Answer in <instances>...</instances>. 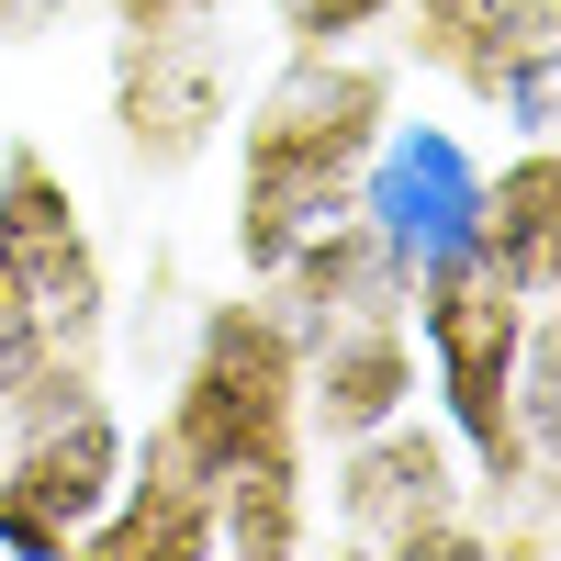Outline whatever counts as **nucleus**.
I'll return each instance as SVG.
<instances>
[{
	"mask_svg": "<svg viewBox=\"0 0 561 561\" xmlns=\"http://www.w3.org/2000/svg\"><path fill=\"white\" fill-rule=\"evenodd\" d=\"M169 472H192L214 505V550H293L304 539V348L270 304H214L192 370L147 438Z\"/></svg>",
	"mask_w": 561,
	"mask_h": 561,
	"instance_id": "f257e3e1",
	"label": "nucleus"
},
{
	"mask_svg": "<svg viewBox=\"0 0 561 561\" xmlns=\"http://www.w3.org/2000/svg\"><path fill=\"white\" fill-rule=\"evenodd\" d=\"M393 124V79L359 68L348 45H293V68L259 90L237 124V270L270 280L314 225H337L359 192L370 135Z\"/></svg>",
	"mask_w": 561,
	"mask_h": 561,
	"instance_id": "f03ea898",
	"label": "nucleus"
},
{
	"mask_svg": "<svg viewBox=\"0 0 561 561\" xmlns=\"http://www.w3.org/2000/svg\"><path fill=\"white\" fill-rule=\"evenodd\" d=\"M113 494H124V415L68 359L12 415V438H0V550L12 561H68Z\"/></svg>",
	"mask_w": 561,
	"mask_h": 561,
	"instance_id": "7ed1b4c3",
	"label": "nucleus"
},
{
	"mask_svg": "<svg viewBox=\"0 0 561 561\" xmlns=\"http://www.w3.org/2000/svg\"><path fill=\"white\" fill-rule=\"evenodd\" d=\"M415 337H427L438 370V404H449V438L483 483H528V449H517V348H528V293H505L483 259L427 270L415 280Z\"/></svg>",
	"mask_w": 561,
	"mask_h": 561,
	"instance_id": "20e7f679",
	"label": "nucleus"
},
{
	"mask_svg": "<svg viewBox=\"0 0 561 561\" xmlns=\"http://www.w3.org/2000/svg\"><path fill=\"white\" fill-rule=\"evenodd\" d=\"M0 280L23 293V314L45 325L57 359H90L113 325V280H102V248L68 203V180L45 158H0Z\"/></svg>",
	"mask_w": 561,
	"mask_h": 561,
	"instance_id": "39448f33",
	"label": "nucleus"
},
{
	"mask_svg": "<svg viewBox=\"0 0 561 561\" xmlns=\"http://www.w3.org/2000/svg\"><path fill=\"white\" fill-rule=\"evenodd\" d=\"M348 214L404 259V280H427V270L472 259V237H483V169H472V147H460L449 124H382L370 158H359Z\"/></svg>",
	"mask_w": 561,
	"mask_h": 561,
	"instance_id": "423d86ee",
	"label": "nucleus"
},
{
	"mask_svg": "<svg viewBox=\"0 0 561 561\" xmlns=\"http://www.w3.org/2000/svg\"><path fill=\"white\" fill-rule=\"evenodd\" d=\"M337 528L359 550H472L460 528V449L438 427H370L337 460Z\"/></svg>",
	"mask_w": 561,
	"mask_h": 561,
	"instance_id": "0eeeda50",
	"label": "nucleus"
},
{
	"mask_svg": "<svg viewBox=\"0 0 561 561\" xmlns=\"http://www.w3.org/2000/svg\"><path fill=\"white\" fill-rule=\"evenodd\" d=\"M113 102H124L135 158L180 169V158H203L214 124H225V57L192 23H135L124 34V68H113Z\"/></svg>",
	"mask_w": 561,
	"mask_h": 561,
	"instance_id": "6e6552de",
	"label": "nucleus"
},
{
	"mask_svg": "<svg viewBox=\"0 0 561 561\" xmlns=\"http://www.w3.org/2000/svg\"><path fill=\"white\" fill-rule=\"evenodd\" d=\"M404 393H415V337H404V314H370V325H337V337H304V427H314L325 449L393 427Z\"/></svg>",
	"mask_w": 561,
	"mask_h": 561,
	"instance_id": "1a4fd4ad",
	"label": "nucleus"
},
{
	"mask_svg": "<svg viewBox=\"0 0 561 561\" xmlns=\"http://www.w3.org/2000/svg\"><path fill=\"white\" fill-rule=\"evenodd\" d=\"M472 259L505 280V293H528V304L561 293V135H528V147L483 180V237H472Z\"/></svg>",
	"mask_w": 561,
	"mask_h": 561,
	"instance_id": "9d476101",
	"label": "nucleus"
},
{
	"mask_svg": "<svg viewBox=\"0 0 561 561\" xmlns=\"http://www.w3.org/2000/svg\"><path fill=\"white\" fill-rule=\"evenodd\" d=\"M539 34H561L550 0H415V45H427L438 68H460L472 90H494V68L528 57Z\"/></svg>",
	"mask_w": 561,
	"mask_h": 561,
	"instance_id": "9b49d317",
	"label": "nucleus"
},
{
	"mask_svg": "<svg viewBox=\"0 0 561 561\" xmlns=\"http://www.w3.org/2000/svg\"><path fill=\"white\" fill-rule=\"evenodd\" d=\"M517 449H528V472L561 460V314H528V348H517Z\"/></svg>",
	"mask_w": 561,
	"mask_h": 561,
	"instance_id": "f8f14e48",
	"label": "nucleus"
},
{
	"mask_svg": "<svg viewBox=\"0 0 561 561\" xmlns=\"http://www.w3.org/2000/svg\"><path fill=\"white\" fill-rule=\"evenodd\" d=\"M483 102H494L505 124H517V135H561V34H539L528 57H505Z\"/></svg>",
	"mask_w": 561,
	"mask_h": 561,
	"instance_id": "ddd939ff",
	"label": "nucleus"
},
{
	"mask_svg": "<svg viewBox=\"0 0 561 561\" xmlns=\"http://www.w3.org/2000/svg\"><path fill=\"white\" fill-rule=\"evenodd\" d=\"M57 370H68V359L45 348V325L23 314V293H12V280H0V415H23L45 382H57Z\"/></svg>",
	"mask_w": 561,
	"mask_h": 561,
	"instance_id": "4468645a",
	"label": "nucleus"
},
{
	"mask_svg": "<svg viewBox=\"0 0 561 561\" xmlns=\"http://www.w3.org/2000/svg\"><path fill=\"white\" fill-rule=\"evenodd\" d=\"M404 12V0H280V34L293 45H359V34H382Z\"/></svg>",
	"mask_w": 561,
	"mask_h": 561,
	"instance_id": "2eb2a0df",
	"label": "nucleus"
},
{
	"mask_svg": "<svg viewBox=\"0 0 561 561\" xmlns=\"http://www.w3.org/2000/svg\"><path fill=\"white\" fill-rule=\"evenodd\" d=\"M68 0H0V45H23V34H45Z\"/></svg>",
	"mask_w": 561,
	"mask_h": 561,
	"instance_id": "dca6fc26",
	"label": "nucleus"
},
{
	"mask_svg": "<svg viewBox=\"0 0 561 561\" xmlns=\"http://www.w3.org/2000/svg\"><path fill=\"white\" fill-rule=\"evenodd\" d=\"M550 23H561V0H550Z\"/></svg>",
	"mask_w": 561,
	"mask_h": 561,
	"instance_id": "f3484780",
	"label": "nucleus"
}]
</instances>
